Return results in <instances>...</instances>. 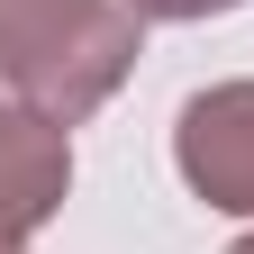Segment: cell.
Listing matches in <instances>:
<instances>
[{
	"label": "cell",
	"mask_w": 254,
	"mask_h": 254,
	"mask_svg": "<svg viewBox=\"0 0 254 254\" xmlns=\"http://www.w3.org/2000/svg\"><path fill=\"white\" fill-rule=\"evenodd\" d=\"M145 18L127 0H0V91L55 127H82L109 91L136 73Z\"/></svg>",
	"instance_id": "6da1fadb"
},
{
	"label": "cell",
	"mask_w": 254,
	"mask_h": 254,
	"mask_svg": "<svg viewBox=\"0 0 254 254\" xmlns=\"http://www.w3.org/2000/svg\"><path fill=\"white\" fill-rule=\"evenodd\" d=\"M173 164L190 182V200L254 218V82H209L190 91L173 118Z\"/></svg>",
	"instance_id": "7a4b0ae2"
},
{
	"label": "cell",
	"mask_w": 254,
	"mask_h": 254,
	"mask_svg": "<svg viewBox=\"0 0 254 254\" xmlns=\"http://www.w3.org/2000/svg\"><path fill=\"white\" fill-rule=\"evenodd\" d=\"M73 190V145L46 109H27L18 91H0V218L18 236H37Z\"/></svg>",
	"instance_id": "3957f363"
},
{
	"label": "cell",
	"mask_w": 254,
	"mask_h": 254,
	"mask_svg": "<svg viewBox=\"0 0 254 254\" xmlns=\"http://www.w3.org/2000/svg\"><path fill=\"white\" fill-rule=\"evenodd\" d=\"M145 27H182V18H227V9H245V0H127Z\"/></svg>",
	"instance_id": "277c9868"
},
{
	"label": "cell",
	"mask_w": 254,
	"mask_h": 254,
	"mask_svg": "<svg viewBox=\"0 0 254 254\" xmlns=\"http://www.w3.org/2000/svg\"><path fill=\"white\" fill-rule=\"evenodd\" d=\"M0 254H27V236H18V227H9V218H0Z\"/></svg>",
	"instance_id": "5b68a950"
},
{
	"label": "cell",
	"mask_w": 254,
	"mask_h": 254,
	"mask_svg": "<svg viewBox=\"0 0 254 254\" xmlns=\"http://www.w3.org/2000/svg\"><path fill=\"white\" fill-rule=\"evenodd\" d=\"M227 254H254V236H236V245H227Z\"/></svg>",
	"instance_id": "8992f818"
}]
</instances>
